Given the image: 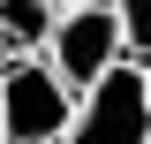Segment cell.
<instances>
[{
  "instance_id": "7",
  "label": "cell",
  "mask_w": 151,
  "mask_h": 144,
  "mask_svg": "<svg viewBox=\"0 0 151 144\" xmlns=\"http://www.w3.org/2000/svg\"><path fill=\"white\" fill-rule=\"evenodd\" d=\"M60 8H76V0H60Z\"/></svg>"
},
{
  "instance_id": "3",
  "label": "cell",
  "mask_w": 151,
  "mask_h": 144,
  "mask_svg": "<svg viewBox=\"0 0 151 144\" xmlns=\"http://www.w3.org/2000/svg\"><path fill=\"white\" fill-rule=\"evenodd\" d=\"M45 61H53V76H60L68 91H91L113 61H129L113 0H76V8H60L53 38H45Z\"/></svg>"
},
{
  "instance_id": "4",
  "label": "cell",
  "mask_w": 151,
  "mask_h": 144,
  "mask_svg": "<svg viewBox=\"0 0 151 144\" xmlns=\"http://www.w3.org/2000/svg\"><path fill=\"white\" fill-rule=\"evenodd\" d=\"M60 23V0H0V46L8 53H45Z\"/></svg>"
},
{
  "instance_id": "1",
  "label": "cell",
  "mask_w": 151,
  "mask_h": 144,
  "mask_svg": "<svg viewBox=\"0 0 151 144\" xmlns=\"http://www.w3.org/2000/svg\"><path fill=\"white\" fill-rule=\"evenodd\" d=\"M76 121V91L53 76V61H0V137L8 144H60Z\"/></svg>"
},
{
  "instance_id": "8",
  "label": "cell",
  "mask_w": 151,
  "mask_h": 144,
  "mask_svg": "<svg viewBox=\"0 0 151 144\" xmlns=\"http://www.w3.org/2000/svg\"><path fill=\"white\" fill-rule=\"evenodd\" d=\"M0 144H8V137H0Z\"/></svg>"
},
{
  "instance_id": "5",
  "label": "cell",
  "mask_w": 151,
  "mask_h": 144,
  "mask_svg": "<svg viewBox=\"0 0 151 144\" xmlns=\"http://www.w3.org/2000/svg\"><path fill=\"white\" fill-rule=\"evenodd\" d=\"M113 15H121V46H129V61H151V0H113Z\"/></svg>"
},
{
  "instance_id": "2",
  "label": "cell",
  "mask_w": 151,
  "mask_h": 144,
  "mask_svg": "<svg viewBox=\"0 0 151 144\" xmlns=\"http://www.w3.org/2000/svg\"><path fill=\"white\" fill-rule=\"evenodd\" d=\"M60 144H151V91H144V61H113L83 106H76Z\"/></svg>"
},
{
  "instance_id": "6",
  "label": "cell",
  "mask_w": 151,
  "mask_h": 144,
  "mask_svg": "<svg viewBox=\"0 0 151 144\" xmlns=\"http://www.w3.org/2000/svg\"><path fill=\"white\" fill-rule=\"evenodd\" d=\"M144 91H151V61H144Z\"/></svg>"
}]
</instances>
